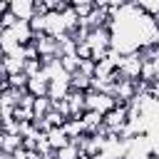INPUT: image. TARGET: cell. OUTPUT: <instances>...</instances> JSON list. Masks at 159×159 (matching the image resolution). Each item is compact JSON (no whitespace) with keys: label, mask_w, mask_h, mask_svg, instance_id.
Instances as JSON below:
<instances>
[{"label":"cell","mask_w":159,"mask_h":159,"mask_svg":"<svg viewBox=\"0 0 159 159\" xmlns=\"http://www.w3.org/2000/svg\"><path fill=\"white\" fill-rule=\"evenodd\" d=\"M52 109L62 117V119H72V112H70V104L67 99H60V102H52Z\"/></svg>","instance_id":"cell-22"},{"label":"cell","mask_w":159,"mask_h":159,"mask_svg":"<svg viewBox=\"0 0 159 159\" xmlns=\"http://www.w3.org/2000/svg\"><path fill=\"white\" fill-rule=\"evenodd\" d=\"M27 159H45L40 152H27Z\"/></svg>","instance_id":"cell-28"},{"label":"cell","mask_w":159,"mask_h":159,"mask_svg":"<svg viewBox=\"0 0 159 159\" xmlns=\"http://www.w3.org/2000/svg\"><path fill=\"white\" fill-rule=\"evenodd\" d=\"M32 112H35V119H42L52 112V99L50 97H35V104H32Z\"/></svg>","instance_id":"cell-14"},{"label":"cell","mask_w":159,"mask_h":159,"mask_svg":"<svg viewBox=\"0 0 159 159\" xmlns=\"http://www.w3.org/2000/svg\"><path fill=\"white\" fill-rule=\"evenodd\" d=\"M2 32H5V30H2V25H0V40H2Z\"/></svg>","instance_id":"cell-30"},{"label":"cell","mask_w":159,"mask_h":159,"mask_svg":"<svg viewBox=\"0 0 159 159\" xmlns=\"http://www.w3.org/2000/svg\"><path fill=\"white\" fill-rule=\"evenodd\" d=\"M142 57H139V50L137 52H132V55H124L122 57V62H119V67H117V72L122 75V80H132V82H137L139 80V72H142Z\"/></svg>","instance_id":"cell-2"},{"label":"cell","mask_w":159,"mask_h":159,"mask_svg":"<svg viewBox=\"0 0 159 159\" xmlns=\"http://www.w3.org/2000/svg\"><path fill=\"white\" fill-rule=\"evenodd\" d=\"M50 159H55V157H50Z\"/></svg>","instance_id":"cell-32"},{"label":"cell","mask_w":159,"mask_h":159,"mask_svg":"<svg viewBox=\"0 0 159 159\" xmlns=\"http://www.w3.org/2000/svg\"><path fill=\"white\" fill-rule=\"evenodd\" d=\"M2 65H5L7 75H20L22 67H25V57L22 55H10V57H2Z\"/></svg>","instance_id":"cell-12"},{"label":"cell","mask_w":159,"mask_h":159,"mask_svg":"<svg viewBox=\"0 0 159 159\" xmlns=\"http://www.w3.org/2000/svg\"><path fill=\"white\" fill-rule=\"evenodd\" d=\"M47 142H50V147L57 152V149H62V147H67V144H70V137L65 134V129H62V127H52V129L47 132Z\"/></svg>","instance_id":"cell-10"},{"label":"cell","mask_w":159,"mask_h":159,"mask_svg":"<svg viewBox=\"0 0 159 159\" xmlns=\"http://www.w3.org/2000/svg\"><path fill=\"white\" fill-rule=\"evenodd\" d=\"M72 10L80 20H87L94 10V0H72Z\"/></svg>","instance_id":"cell-13"},{"label":"cell","mask_w":159,"mask_h":159,"mask_svg":"<svg viewBox=\"0 0 159 159\" xmlns=\"http://www.w3.org/2000/svg\"><path fill=\"white\" fill-rule=\"evenodd\" d=\"M5 12H7V2H2V0H0V20H2V15H5Z\"/></svg>","instance_id":"cell-29"},{"label":"cell","mask_w":159,"mask_h":159,"mask_svg":"<svg viewBox=\"0 0 159 159\" xmlns=\"http://www.w3.org/2000/svg\"><path fill=\"white\" fill-rule=\"evenodd\" d=\"M0 149L5 154H15L17 149H22V137L20 134H7L0 129Z\"/></svg>","instance_id":"cell-7"},{"label":"cell","mask_w":159,"mask_h":159,"mask_svg":"<svg viewBox=\"0 0 159 159\" xmlns=\"http://www.w3.org/2000/svg\"><path fill=\"white\" fill-rule=\"evenodd\" d=\"M94 67H97V62H94V60H80V72H82V75L94 77Z\"/></svg>","instance_id":"cell-24"},{"label":"cell","mask_w":159,"mask_h":159,"mask_svg":"<svg viewBox=\"0 0 159 159\" xmlns=\"http://www.w3.org/2000/svg\"><path fill=\"white\" fill-rule=\"evenodd\" d=\"M80 60H92V47L87 42H77V52H75Z\"/></svg>","instance_id":"cell-25"},{"label":"cell","mask_w":159,"mask_h":159,"mask_svg":"<svg viewBox=\"0 0 159 159\" xmlns=\"http://www.w3.org/2000/svg\"><path fill=\"white\" fill-rule=\"evenodd\" d=\"M139 80H142V82H147V84H152V82L157 80V70H154V65H152V62H144V65H142Z\"/></svg>","instance_id":"cell-19"},{"label":"cell","mask_w":159,"mask_h":159,"mask_svg":"<svg viewBox=\"0 0 159 159\" xmlns=\"http://www.w3.org/2000/svg\"><path fill=\"white\" fill-rule=\"evenodd\" d=\"M22 72H25L27 77H35V75H40V72H42V60H25V67H22Z\"/></svg>","instance_id":"cell-21"},{"label":"cell","mask_w":159,"mask_h":159,"mask_svg":"<svg viewBox=\"0 0 159 159\" xmlns=\"http://www.w3.org/2000/svg\"><path fill=\"white\" fill-rule=\"evenodd\" d=\"M67 104H70V112H72V119H82V114L87 112V102H84V92H77V89H70V94L65 97Z\"/></svg>","instance_id":"cell-5"},{"label":"cell","mask_w":159,"mask_h":159,"mask_svg":"<svg viewBox=\"0 0 159 159\" xmlns=\"http://www.w3.org/2000/svg\"><path fill=\"white\" fill-rule=\"evenodd\" d=\"M12 157H15V159H27V149H17Z\"/></svg>","instance_id":"cell-27"},{"label":"cell","mask_w":159,"mask_h":159,"mask_svg":"<svg viewBox=\"0 0 159 159\" xmlns=\"http://www.w3.org/2000/svg\"><path fill=\"white\" fill-rule=\"evenodd\" d=\"M62 129H65V134L70 137V142H72V139H77L80 134H84V127H82V119H67V122L62 124Z\"/></svg>","instance_id":"cell-15"},{"label":"cell","mask_w":159,"mask_h":159,"mask_svg":"<svg viewBox=\"0 0 159 159\" xmlns=\"http://www.w3.org/2000/svg\"><path fill=\"white\" fill-rule=\"evenodd\" d=\"M70 75H60V77H55L52 82H50V89H47V97L52 99V102H60V99H65L67 94H70Z\"/></svg>","instance_id":"cell-4"},{"label":"cell","mask_w":159,"mask_h":159,"mask_svg":"<svg viewBox=\"0 0 159 159\" xmlns=\"http://www.w3.org/2000/svg\"><path fill=\"white\" fill-rule=\"evenodd\" d=\"M84 102H87V109H89V112H97V114H102V117L117 107V102H114L112 94H102V92H94V89L84 92Z\"/></svg>","instance_id":"cell-1"},{"label":"cell","mask_w":159,"mask_h":159,"mask_svg":"<svg viewBox=\"0 0 159 159\" xmlns=\"http://www.w3.org/2000/svg\"><path fill=\"white\" fill-rule=\"evenodd\" d=\"M104 122H102V114H97V112H84L82 114V127H84V134H97V129L102 127Z\"/></svg>","instance_id":"cell-9"},{"label":"cell","mask_w":159,"mask_h":159,"mask_svg":"<svg viewBox=\"0 0 159 159\" xmlns=\"http://www.w3.org/2000/svg\"><path fill=\"white\" fill-rule=\"evenodd\" d=\"M22 55H25V60H40V52H37V45H35V42L25 45V47H22Z\"/></svg>","instance_id":"cell-26"},{"label":"cell","mask_w":159,"mask_h":159,"mask_svg":"<svg viewBox=\"0 0 159 159\" xmlns=\"http://www.w3.org/2000/svg\"><path fill=\"white\" fill-rule=\"evenodd\" d=\"M12 35H15V40H17L22 47L30 45V42L35 40V32L30 30V22H20V20H17V25L12 27Z\"/></svg>","instance_id":"cell-8"},{"label":"cell","mask_w":159,"mask_h":159,"mask_svg":"<svg viewBox=\"0 0 159 159\" xmlns=\"http://www.w3.org/2000/svg\"><path fill=\"white\" fill-rule=\"evenodd\" d=\"M60 65H62V70L67 75H75L80 70V57L77 55H65V57H60Z\"/></svg>","instance_id":"cell-18"},{"label":"cell","mask_w":159,"mask_h":159,"mask_svg":"<svg viewBox=\"0 0 159 159\" xmlns=\"http://www.w3.org/2000/svg\"><path fill=\"white\" fill-rule=\"evenodd\" d=\"M27 82H30V77H27L25 72H20V75H7V87H12V89L27 92Z\"/></svg>","instance_id":"cell-17"},{"label":"cell","mask_w":159,"mask_h":159,"mask_svg":"<svg viewBox=\"0 0 159 159\" xmlns=\"http://www.w3.org/2000/svg\"><path fill=\"white\" fill-rule=\"evenodd\" d=\"M70 87L77 89V92H89L92 89V77H87V75H82L77 70L75 75H70Z\"/></svg>","instance_id":"cell-11"},{"label":"cell","mask_w":159,"mask_h":159,"mask_svg":"<svg viewBox=\"0 0 159 159\" xmlns=\"http://www.w3.org/2000/svg\"><path fill=\"white\" fill-rule=\"evenodd\" d=\"M139 7H142V12L149 15V17H157V15H159V0H139Z\"/></svg>","instance_id":"cell-20"},{"label":"cell","mask_w":159,"mask_h":159,"mask_svg":"<svg viewBox=\"0 0 159 159\" xmlns=\"http://www.w3.org/2000/svg\"><path fill=\"white\" fill-rule=\"evenodd\" d=\"M80 159H89V157H84V154H82V157H80Z\"/></svg>","instance_id":"cell-31"},{"label":"cell","mask_w":159,"mask_h":159,"mask_svg":"<svg viewBox=\"0 0 159 159\" xmlns=\"http://www.w3.org/2000/svg\"><path fill=\"white\" fill-rule=\"evenodd\" d=\"M15 119L17 122H32L35 119V112L32 109H25V107H15Z\"/></svg>","instance_id":"cell-23"},{"label":"cell","mask_w":159,"mask_h":159,"mask_svg":"<svg viewBox=\"0 0 159 159\" xmlns=\"http://www.w3.org/2000/svg\"><path fill=\"white\" fill-rule=\"evenodd\" d=\"M7 10L20 20V22H30L35 17V0H10Z\"/></svg>","instance_id":"cell-3"},{"label":"cell","mask_w":159,"mask_h":159,"mask_svg":"<svg viewBox=\"0 0 159 159\" xmlns=\"http://www.w3.org/2000/svg\"><path fill=\"white\" fill-rule=\"evenodd\" d=\"M80 157H82V152H80V147L75 142H70L67 147H62V149L55 152V159H80Z\"/></svg>","instance_id":"cell-16"},{"label":"cell","mask_w":159,"mask_h":159,"mask_svg":"<svg viewBox=\"0 0 159 159\" xmlns=\"http://www.w3.org/2000/svg\"><path fill=\"white\" fill-rule=\"evenodd\" d=\"M47 89H50V80L40 72V75H35V77H30V82H27V92L32 94V97H47Z\"/></svg>","instance_id":"cell-6"}]
</instances>
